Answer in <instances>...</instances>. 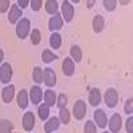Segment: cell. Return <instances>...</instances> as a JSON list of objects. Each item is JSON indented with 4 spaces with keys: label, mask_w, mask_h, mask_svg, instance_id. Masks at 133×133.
I'll use <instances>...</instances> for the list:
<instances>
[{
    "label": "cell",
    "mask_w": 133,
    "mask_h": 133,
    "mask_svg": "<svg viewBox=\"0 0 133 133\" xmlns=\"http://www.w3.org/2000/svg\"><path fill=\"white\" fill-rule=\"evenodd\" d=\"M31 31V21L28 19H21L16 25V35L20 39H25Z\"/></svg>",
    "instance_id": "cell-1"
},
{
    "label": "cell",
    "mask_w": 133,
    "mask_h": 133,
    "mask_svg": "<svg viewBox=\"0 0 133 133\" xmlns=\"http://www.w3.org/2000/svg\"><path fill=\"white\" fill-rule=\"evenodd\" d=\"M12 79V66L9 63H3L0 66V81L3 84H8Z\"/></svg>",
    "instance_id": "cell-2"
},
{
    "label": "cell",
    "mask_w": 133,
    "mask_h": 133,
    "mask_svg": "<svg viewBox=\"0 0 133 133\" xmlns=\"http://www.w3.org/2000/svg\"><path fill=\"white\" fill-rule=\"evenodd\" d=\"M61 17L63 20H65L66 23H69V21H72L73 19V15H75V8L73 5L71 4V2H64L63 5H61Z\"/></svg>",
    "instance_id": "cell-3"
},
{
    "label": "cell",
    "mask_w": 133,
    "mask_h": 133,
    "mask_svg": "<svg viewBox=\"0 0 133 133\" xmlns=\"http://www.w3.org/2000/svg\"><path fill=\"white\" fill-rule=\"evenodd\" d=\"M87 115V105L83 100H79V101H76L75 105H73V116L77 120H83Z\"/></svg>",
    "instance_id": "cell-4"
},
{
    "label": "cell",
    "mask_w": 133,
    "mask_h": 133,
    "mask_svg": "<svg viewBox=\"0 0 133 133\" xmlns=\"http://www.w3.org/2000/svg\"><path fill=\"white\" fill-rule=\"evenodd\" d=\"M104 98H105V104H107V107H109V108H115L116 105H117V103H118V95H117V91H115V89H108L107 92H105V96H104Z\"/></svg>",
    "instance_id": "cell-5"
},
{
    "label": "cell",
    "mask_w": 133,
    "mask_h": 133,
    "mask_svg": "<svg viewBox=\"0 0 133 133\" xmlns=\"http://www.w3.org/2000/svg\"><path fill=\"white\" fill-rule=\"evenodd\" d=\"M43 81L47 87H53L56 84V73L52 68H45L43 73Z\"/></svg>",
    "instance_id": "cell-6"
},
{
    "label": "cell",
    "mask_w": 133,
    "mask_h": 133,
    "mask_svg": "<svg viewBox=\"0 0 133 133\" xmlns=\"http://www.w3.org/2000/svg\"><path fill=\"white\" fill-rule=\"evenodd\" d=\"M23 128L27 132H29L35 128V116H33L32 112H27L23 116Z\"/></svg>",
    "instance_id": "cell-7"
},
{
    "label": "cell",
    "mask_w": 133,
    "mask_h": 133,
    "mask_svg": "<svg viewBox=\"0 0 133 133\" xmlns=\"http://www.w3.org/2000/svg\"><path fill=\"white\" fill-rule=\"evenodd\" d=\"M63 17H61V15H59V14H55L51 19H49V23H48V25H49V29L51 31H56V29H60L61 27H63Z\"/></svg>",
    "instance_id": "cell-8"
},
{
    "label": "cell",
    "mask_w": 133,
    "mask_h": 133,
    "mask_svg": "<svg viewBox=\"0 0 133 133\" xmlns=\"http://www.w3.org/2000/svg\"><path fill=\"white\" fill-rule=\"evenodd\" d=\"M109 129L110 132H113V133H117L120 129H121V116L115 113L112 117H110L109 120Z\"/></svg>",
    "instance_id": "cell-9"
},
{
    "label": "cell",
    "mask_w": 133,
    "mask_h": 133,
    "mask_svg": "<svg viewBox=\"0 0 133 133\" xmlns=\"http://www.w3.org/2000/svg\"><path fill=\"white\" fill-rule=\"evenodd\" d=\"M29 96H31V101L32 104H39L43 98V91L41 88H39L37 85L32 87L31 88V92H29Z\"/></svg>",
    "instance_id": "cell-10"
},
{
    "label": "cell",
    "mask_w": 133,
    "mask_h": 133,
    "mask_svg": "<svg viewBox=\"0 0 133 133\" xmlns=\"http://www.w3.org/2000/svg\"><path fill=\"white\" fill-rule=\"evenodd\" d=\"M93 117L96 120V123L100 128H105L107 127V123H108V120H107V115L103 109H97L96 112L93 113Z\"/></svg>",
    "instance_id": "cell-11"
},
{
    "label": "cell",
    "mask_w": 133,
    "mask_h": 133,
    "mask_svg": "<svg viewBox=\"0 0 133 133\" xmlns=\"http://www.w3.org/2000/svg\"><path fill=\"white\" fill-rule=\"evenodd\" d=\"M21 17V9L14 4V5H11V11H9V14H8V20H9V23L11 24H14L16 23V21Z\"/></svg>",
    "instance_id": "cell-12"
},
{
    "label": "cell",
    "mask_w": 133,
    "mask_h": 133,
    "mask_svg": "<svg viewBox=\"0 0 133 133\" xmlns=\"http://www.w3.org/2000/svg\"><path fill=\"white\" fill-rule=\"evenodd\" d=\"M63 73L65 76H72L75 73V63H73L72 59H69V57L64 59V61H63Z\"/></svg>",
    "instance_id": "cell-13"
},
{
    "label": "cell",
    "mask_w": 133,
    "mask_h": 133,
    "mask_svg": "<svg viewBox=\"0 0 133 133\" xmlns=\"http://www.w3.org/2000/svg\"><path fill=\"white\" fill-rule=\"evenodd\" d=\"M14 96H15V87H14V85L5 87L4 89H3V92H2V98H3V101H4L5 104H8V103L12 101Z\"/></svg>",
    "instance_id": "cell-14"
},
{
    "label": "cell",
    "mask_w": 133,
    "mask_h": 133,
    "mask_svg": "<svg viewBox=\"0 0 133 133\" xmlns=\"http://www.w3.org/2000/svg\"><path fill=\"white\" fill-rule=\"evenodd\" d=\"M60 125V120L57 117H52L48 120V123H45V125H44V130H45V133H52L53 130H56Z\"/></svg>",
    "instance_id": "cell-15"
},
{
    "label": "cell",
    "mask_w": 133,
    "mask_h": 133,
    "mask_svg": "<svg viewBox=\"0 0 133 133\" xmlns=\"http://www.w3.org/2000/svg\"><path fill=\"white\" fill-rule=\"evenodd\" d=\"M104 25H105V20H104V17H103L101 15H97V16H95V19H93V23H92L93 31H95L96 33L101 32V31L104 29Z\"/></svg>",
    "instance_id": "cell-16"
},
{
    "label": "cell",
    "mask_w": 133,
    "mask_h": 133,
    "mask_svg": "<svg viewBox=\"0 0 133 133\" xmlns=\"http://www.w3.org/2000/svg\"><path fill=\"white\" fill-rule=\"evenodd\" d=\"M17 105L21 109H25L28 107V93H27V91L21 89L19 92V95H17Z\"/></svg>",
    "instance_id": "cell-17"
},
{
    "label": "cell",
    "mask_w": 133,
    "mask_h": 133,
    "mask_svg": "<svg viewBox=\"0 0 133 133\" xmlns=\"http://www.w3.org/2000/svg\"><path fill=\"white\" fill-rule=\"evenodd\" d=\"M100 101H101V95H100V91L96 89V88H93V89L89 93V103L92 107H97L100 104Z\"/></svg>",
    "instance_id": "cell-18"
},
{
    "label": "cell",
    "mask_w": 133,
    "mask_h": 133,
    "mask_svg": "<svg viewBox=\"0 0 133 133\" xmlns=\"http://www.w3.org/2000/svg\"><path fill=\"white\" fill-rule=\"evenodd\" d=\"M44 104H47L48 107H53L55 104H56V95H55L53 91H45L44 92Z\"/></svg>",
    "instance_id": "cell-19"
},
{
    "label": "cell",
    "mask_w": 133,
    "mask_h": 133,
    "mask_svg": "<svg viewBox=\"0 0 133 133\" xmlns=\"http://www.w3.org/2000/svg\"><path fill=\"white\" fill-rule=\"evenodd\" d=\"M57 8H59V5H57L56 0H47L45 2V11L48 14H51V15L57 14Z\"/></svg>",
    "instance_id": "cell-20"
},
{
    "label": "cell",
    "mask_w": 133,
    "mask_h": 133,
    "mask_svg": "<svg viewBox=\"0 0 133 133\" xmlns=\"http://www.w3.org/2000/svg\"><path fill=\"white\" fill-rule=\"evenodd\" d=\"M49 44L53 49H59L61 45V36L59 33H52L51 37H49Z\"/></svg>",
    "instance_id": "cell-21"
},
{
    "label": "cell",
    "mask_w": 133,
    "mask_h": 133,
    "mask_svg": "<svg viewBox=\"0 0 133 133\" xmlns=\"http://www.w3.org/2000/svg\"><path fill=\"white\" fill-rule=\"evenodd\" d=\"M14 125L9 120H2L0 121V133H12Z\"/></svg>",
    "instance_id": "cell-22"
},
{
    "label": "cell",
    "mask_w": 133,
    "mask_h": 133,
    "mask_svg": "<svg viewBox=\"0 0 133 133\" xmlns=\"http://www.w3.org/2000/svg\"><path fill=\"white\" fill-rule=\"evenodd\" d=\"M71 56H72V59H75L76 63L81 61V59H83V52H81L80 47L73 45V47L71 48Z\"/></svg>",
    "instance_id": "cell-23"
},
{
    "label": "cell",
    "mask_w": 133,
    "mask_h": 133,
    "mask_svg": "<svg viewBox=\"0 0 133 133\" xmlns=\"http://www.w3.org/2000/svg\"><path fill=\"white\" fill-rule=\"evenodd\" d=\"M41 57H43V61H44V63H51V61H53V60H56V59H57L56 55H53V52H51L49 49L43 51Z\"/></svg>",
    "instance_id": "cell-24"
},
{
    "label": "cell",
    "mask_w": 133,
    "mask_h": 133,
    "mask_svg": "<svg viewBox=\"0 0 133 133\" xmlns=\"http://www.w3.org/2000/svg\"><path fill=\"white\" fill-rule=\"evenodd\" d=\"M49 116V107L47 104H43L39 107V117L41 120H47Z\"/></svg>",
    "instance_id": "cell-25"
},
{
    "label": "cell",
    "mask_w": 133,
    "mask_h": 133,
    "mask_svg": "<svg viewBox=\"0 0 133 133\" xmlns=\"http://www.w3.org/2000/svg\"><path fill=\"white\" fill-rule=\"evenodd\" d=\"M43 73H44V71H43L41 68H39V66H36V68L33 69L32 76H33V80H35V83H37V84L43 83Z\"/></svg>",
    "instance_id": "cell-26"
},
{
    "label": "cell",
    "mask_w": 133,
    "mask_h": 133,
    "mask_svg": "<svg viewBox=\"0 0 133 133\" xmlns=\"http://www.w3.org/2000/svg\"><path fill=\"white\" fill-rule=\"evenodd\" d=\"M59 120L64 124H68L69 123V112L66 108H61L60 109V113H59Z\"/></svg>",
    "instance_id": "cell-27"
},
{
    "label": "cell",
    "mask_w": 133,
    "mask_h": 133,
    "mask_svg": "<svg viewBox=\"0 0 133 133\" xmlns=\"http://www.w3.org/2000/svg\"><path fill=\"white\" fill-rule=\"evenodd\" d=\"M40 40H41L40 31H39V29H33L32 33H31V43L35 44V45H37V44L40 43Z\"/></svg>",
    "instance_id": "cell-28"
},
{
    "label": "cell",
    "mask_w": 133,
    "mask_h": 133,
    "mask_svg": "<svg viewBox=\"0 0 133 133\" xmlns=\"http://www.w3.org/2000/svg\"><path fill=\"white\" fill-rule=\"evenodd\" d=\"M84 133H97V130H96V125H95L93 121H87V123H85Z\"/></svg>",
    "instance_id": "cell-29"
},
{
    "label": "cell",
    "mask_w": 133,
    "mask_h": 133,
    "mask_svg": "<svg viewBox=\"0 0 133 133\" xmlns=\"http://www.w3.org/2000/svg\"><path fill=\"white\" fill-rule=\"evenodd\" d=\"M103 4H104V8L107 11H113L116 8V5H117V2L116 0H104Z\"/></svg>",
    "instance_id": "cell-30"
},
{
    "label": "cell",
    "mask_w": 133,
    "mask_h": 133,
    "mask_svg": "<svg viewBox=\"0 0 133 133\" xmlns=\"http://www.w3.org/2000/svg\"><path fill=\"white\" fill-rule=\"evenodd\" d=\"M66 100H68V98H66V96L65 95H59V97L56 98V105L61 109V108H65V105H66Z\"/></svg>",
    "instance_id": "cell-31"
},
{
    "label": "cell",
    "mask_w": 133,
    "mask_h": 133,
    "mask_svg": "<svg viewBox=\"0 0 133 133\" xmlns=\"http://www.w3.org/2000/svg\"><path fill=\"white\" fill-rule=\"evenodd\" d=\"M9 7H11L9 0H0V12H5Z\"/></svg>",
    "instance_id": "cell-32"
},
{
    "label": "cell",
    "mask_w": 133,
    "mask_h": 133,
    "mask_svg": "<svg viewBox=\"0 0 133 133\" xmlns=\"http://www.w3.org/2000/svg\"><path fill=\"white\" fill-rule=\"evenodd\" d=\"M124 109H125V113H127V115H132V113H133V103H132V98H129L128 101L125 103Z\"/></svg>",
    "instance_id": "cell-33"
},
{
    "label": "cell",
    "mask_w": 133,
    "mask_h": 133,
    "mask_svg": "<svg viewBox=\"0 0 133 133\" xmlns=\"http://www.w3.org/2000/svg\"><path fill=\"white\" fill-rule=\"evenodd\" d=\"M29 4H31V7H32L33 11H39L41 8L43 2H41V0H32V2H29Z\"/></svg>",
    "instance_id": "cell-34"
},
{
    "label": "cell",
    "mask_w": 133,
    "mask_h": 133,
    "mask_svg": "<svg viewBox=\"0 0 133 133\" xmlns=\"http://www.w3.org/2000/svg\"><path fill=\"white\" fill-rule=\"evenodd\" d=\"M127 132L128 133H133V117L132 116L127 120Z\"/></svg>",
    "instance_id": "cell-35"
},
{
    "label": "cell",
    "mask_w": 133,
    "mask_h": 133,
    "mask_svg": "<svg viewBox=\"0 0 133 133\" xmlns=\"http://www.w3.org/2000/svg\"><path fill=\"white\" fill-rule=\"evenodd\" d=\"M29 5V0H17V7L20 8H25Z\"/></svg>",
    "instance_id": "cell-36"
},
{
    "label": "cell",
    "mask_w": 133,
    "mask_h": 133,
    "mask_svg": "<svg viewBox=\"0 0 133 133\" xmlns=\"http://www.w3.org/2000/svg\"><path fill=\"white\" fill-rule=\"evenodd\" d=\"M3 57H4V52H3V49H0V63L3 61Z\"/></svg>",
    "instance_id": "cell-37"
},
{
    "label": "cell",
    "mask_w": 133,
    "mask_h": 133,
    "mask_svg": "<svg viewBox=\"0 0 133 133\" xmlns=\"http://www.w3.org/2000/svg\"><path fill=\"white\" fill-rule=\"evenodd\" d=\"M93 4H95V2H88V7H89V8H91Z\"/></svg>",
    "instance_id": "cell-38"
},
{
    "label": "cell",
    "mask_w": 133,
    "mask_h": 133,
    "mask_svg": "<svg viewBox=\"0 0 133 133\" xmlns=\"http://www.w3.org/2000/svg\"><path fill=\"white\" fill-rule=\"evenodd\" d=\"M120 3H121V4H128L129 2H127V0H121V2H120Z\"/></svg>",
    "instance_id": "cell-39"
},
{
    "label": "cell",
    "mask_w": 133,
    "mask_h": 133,
    "mask_svg": "<svg viewBox=\"0 0 133 133\" xmlns=\"http://www.w3.org/2000/svg\"><path fill=\"white\" fill-rule=\"evenodd\" d=\"M104 133H108V132H104Z\"/></svg>",
    "instance_id": "cell-40"
}]
</instances>
